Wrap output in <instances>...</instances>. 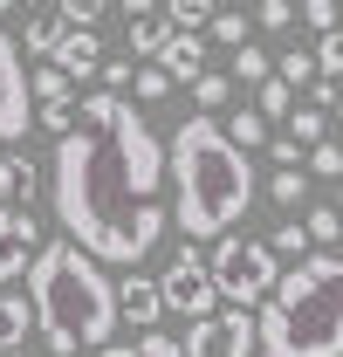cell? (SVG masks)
Returning <instances> with one entry per match:
<instances>
[{
	"label": "cell",
	"mask_w": 343,
	"mask_h": 357,
	"mask_svg": "<svg viewBox=\"0 0 343 357\" xmlns=\"http://www.w3.org/2000/svg\"><path fill=\"white\" fill-rule=\"evenodd\" d=\"M76 117H83V131L55 137V158H48L55 220L69 234V248H83L89 261L137 275V261L165 241V220H172L158 206L172 158L151 137V124L130 110V96L96 89V96H83Z\"/></svg>",
	"instance_id": "1"
},
{
	"label": "cell",
	"mask_w": 343,
	"mask_h": 357,
	"mask_svg": "<svg viewBox=\"0 0 343 357\" xmlns=\"http://www.w3.org/2000/svg\"><path fill=\"white\" fill-rule=\"evenodd\" d=\"M165 158H172V185H178L172 220L185 227V241H206V234L227 241V227L254 206V165H247V151L227 137L220 117H185L178 137L165 144Z\"/></svg>",
	"instance_id": "2"
},
{
	"label": "cell",
	"mask_w": 343,
	"mask_h": 357,
	"mask_svg": "<svg viewBox=\"0 0 343 357\" xmlns=\"http://www.w3.org/2000/svg\"><path fill=\"white\" fill-rule=\"evenodd\" d=\"M28 303H35V330L48 337L55 357L110 351L117 344V282L103 275V261H89L83 248H69V241H48L35 255Z\"/></svg>",
	"instance_id": "3"
},
{
	"label": "cell",
	"mask_w": 343,
	"mask_h": 357,
	"mask_svg": "<svg viewBox=\"0 0 343 357\" xmlns=\"http://www.w3.org/2000/svg\"><path fill=\"white\" fill-rule=\"evenodd\" d=\"M261 357H343V255H309L282 268L261 303Z\"/></svg>",
	"instance_id": "4"
},
{
	"label": "cell",
	"mask_w": 343,
	"mask_h": 357,
	"mask_svg": "<svg viewBox=\"0 0 343 357\" xmlns=\"http://www.w3.org/2000/svg\"><path fill=\"white\" fill-rule=\"evenodd\" d=\"M206 268H213V289H220V303H227V310H254V303L275 296V282H282L275 248L254 241V234H227V241H213Z\"/></svg>",
	"instance_id": "5"
},
{
	"label": "cell",
	"mask_w": 343,
	"mask_h": 357,
	"mask_svg": "<svg viewBox=\"0 0 343 357\" xmlns=\"http://www.w3.org/2000/svg\"><path fill=\"white\" fill-rule=\"evenodd\" d=\"M158 296H165V310H178L185 323H206V316H220V289H213V268H206V255L185 241L178 255H172V268L158 275Z\"/></svg>",
	"instance_id": "6"
},
{
	"label": "cell",
	"mask_w": 343,
	"mask_h": 357,
	"mask_svg": "<svg viewBox=\"0 0 343 357\" xmlns=\"http://www.w3.org/2000/svg\"><path fill=\"white\" fill-rule=\"evenodd\" d=\"M185 357H261V316L254 310H220L185 330Z\"/></svg>",
	"instance_id": "7"
},
{
	"label": "cell",
	"mask_w": 343,
	"mask_h": 357,
	"mask_svg": "<svg viewBox=\"0 0 343 357\" xmlns=\"http://www.w3.org/2000/svg\"><path fill=\"white\" fill-rule=\"evenodd\" d=\"M28 124H35V89L21 69V42L0 28V137H21Z\"/></svg>",
	"instance_id": "8"
},
{
	"label": "cell",
	"mask_w": 343,
	"mask_h": 357,
	"mask_svg": "<svg viewBox=\"0 0 343 357\" xmlns=\"http://www.w3.org/2000/svg\"><path fill=\"white\" fill-rule=\"evenodd\" d=\"M35 255H42V227L28 220V213H7V206H0V289L21 282V275L35 268Z\"/></svg>",
	"instance_id": "9"
},
{
	"label": "cell",
	"mask_w": 343,
	"mask_h": 357,
	"mask_svg": "<svg viewBox=\"0 0 343 357\" xmlns=\"http://www.w3.org/2000/svg\"><path fill=\"white\" fill-rule=\"evenodd\" d=\"M124 14H130V55H151V62H158V55L178 42V28H172V14L158 0H130Z\"/></svg>",
	"instance_id": "10"
},
{
	"label": "cell",
	"mask_w": 343,
	"mask_h": 357,
	"mask_svg": "<svg viewBox=\"0 0 343 357\" xmlns=\"http://www.w3.org/2000/svg\"><path fill=\"white\" fill-rule=\"evenodd\" d=\"M117 316H124V323H137V330L151 337V323L165 316V296H158V282H151V275H124V282H117Z\"/></svg>",
	"instance_id": "11"
},
{
	"label": "cell",
	"mask_w": 343,
	"mask_h": 357,
	"mask_svg": "<svg viewBox=\"0 0 343 357\" xmlns=\"http://www.w3.org/2000/svg\"><path fill=\"white\" fill-rule=\"evenodd\" d=\"M55 69H62L69 83L96 76V69H103V42H96L89 28H69V35H62V48H55Z\"/></svg>",
	"instance_id": "12"
},
{
	"label": "cell",
	"mask_w": 343,
	"mask_h": 357,
	"mask_svg": "<svg viewBox=\"0 0 343 357\" xmlns=\"http://www.w3.org/2000/svg\"><path fill=\"white\" fill-rule=\"evenodd\" d=\"M62 35H69L62 7H28V21H21V48H28V55H48V62H55Z\"/></svg>",
	"instance_id": "13"
},
{
	"label": "cell",
	"mask_w": 343,
	"mask_h": 357,
	"mask_svg": "<svg viewBox=\"0 0 343 357\" xmlns=\"http://www.w3.org/2000/svg\"><path fill=\"white\" fill-rule=\"evenodd\" d=\"M151 69H165L172 83H199V76H206V35H178Z\"/></svg>",
	"instance_id": "14"
},
{
	"label": "cell",
	"mask_w": 343,
	"mask_h": 357,
	"mask_svg": "<svg viewBox=\"0 0 343 357\" xmlns=\"http://www.w3.org/2000/svg\"><path fill=\"white\" fill-rule=\"evenodd\" d=\"M35 185H42V178H35V165H28V158H14V151H0V206H7V213H28V199H35Z\"/></svg>",
	"instance_id": "15"
},
{
	"label": "cell",
	"mask_w": 343,
	"mask_h": 357,
	"mask_svg": "<svg viewBox=\"0 0 343 357\" xmlns=\"http://www.w3.org/2000/svg\"><path fill=\"white\" fill-rule=\"evenodd\" d=\"M28 330H35V303L21 289H0V351H21Z\"/></svg>",
	"instance_id": "16"
},
{
	"label": "cell",
	"mask_w": 343,
	"mask_h": 357,
	"mask_svg": "<svg viewBox=\"0 0 343 357\" xmlns=\"http://www.w3.org/2000/svg\"><path fill=\"white\" fill-rule=\"evenodd\" d=\"M268 248H275V261H289V268H302L309 255H316V241L302 234V220H282L275 234H268Z\"/></svg>",
	"instance_id": "17"
},
{
	"label": "cell",
	"mask_w": 343,
	"mask_h": 357,
	"mask_svg": "<svg viewBox=\"0 0 343 357\" xmlns=\"http://www.w3.org/2000/svg\"><path fill=\"white\" fill-rule=\"evenodd\" d=\"M165 14H172V28H178V35H206L220 7H213V0H172Z\"/></svg>",
	"instance_id": "18"
},
{
	"label": "cell",
	"mask_w": 343,
	"mask_h": 357,
	"mask_svg": "<svg viewBox=\"0 0 343 357\" xmlns=\"http://www.w3.org/2000/svg\"><path fill=\"white\" fill-rule=\"evenodd\" d=\"M28 89H35V110H42V103H69V76H62V69H55V62H42V69H28Z\"/></svg>",
	"instance_id": "19"
},
{
	"label": "cell",
	"mask_w": 343,
	"mask_h": 357,
	"mask_svg": "<svg viewBox=\"0 0 343 357\" xmlns=\"http://www.w3.org/2000/svg\"><path fill=\"white\" fill-rule=\"evenodd\" d=\"M247 28H254V14H241V7H220L206 35H213V42H227L234 55H241V48H247Z\"/></svg>",
	"instance_id": "20"
},
{
	"label": "cell",
	"mask_w": 343,
	"mask_h": 357,
	"mask_svg": "<svg viewBox=\"0 0 343 357\" xmlns=\"http://www.w3.org/2000/svg\"><path fill=\"white\" fill-rule=\"evenodd\" d=\"M227 96H234V76H227V69H206V76L192 83V103H199V117H213Z\"/></svg>",
	"instance_id": "21"
},
{
	"label": "cell",
	"mask_w": 343,
	"mask_h": 357,
	"mask_svg": "<svg viewBox=\"0 0 343 357\" xmlns=\"http://www.w3.org/2000/svg\"><path fill=\"white\" fill-rule=\"evenodd\" d=\"M261 117H268V124H282V117H296V89L282 83V76H268V83H261V103H254Z\"/></svg>",
	"instance_id": "22"
},
{
	"label": "cell",
	"mask_w": 343,
	"mask_h": 357,
	"mask_svg": "<svg viewBox=\"0 0 343 357\" xmlns=\"http://www.w3.org/2000/svg\"><path fill=\"white\" fill-rule=\"evenodd\" d=\"M227 137H234V144H241V151H254V144H268V117H261V110H241V117H227Z\"/></svg>",
	"instance_id": "23"
},
{
	"label": "cell",
	"mask_w": 343,
	"mask_h": 357,
	"mask_svg": "<svg viewBox=\"0 0 343 357\" xmlns=\"http://www.w3.org/2000/svg\"><path fill=\"white\" fill-rule=\"evenodd\" d=\"M227 76H234V83H268V76H275V62H268V55H261V48L254 42H247V48H241V55H234V69H227Z\"/></svg>",
	"instance_id": "24"
},
{
	"label": "cell",
	"mask_w": 343,
	"mask_h": 357,
	"mask_svg": "<svg viewBox=\"0 0 343 357\" xmlns=\"http://www.w3.org/2000/svg\"><path fill=\"white\" fill-rule=\"evenodd\" d=\"M275 76H282L289 89H309L316 83V55H309V48H289V55L275 62Z\"/></svg>",
	"instance_id": "25"
},
{
	"label": "cell",
	"mask_w": 343,
	"mask_h": 357,
	"mask_svg": "<svg viewBox=\"0 0 343 357\" xmlns=\"http://www.w3.org/2000/svg\"><path fill=\"white\" fill-rule=\"evenodd\" d=\"M302 234H309L316 248H330V241H343V213L337 206H316V213H302Z\"/></svg>",
	"instance_id": "26"
},
{
	"label": "cell",
	"mask_w": 343,
	"mask_h": 357,
	"mask_svg": "<svg viewBox=\"0 0 343 357\" xmlns=\"http://www.w3.org/2000/svg\"><path fill=\"white\" fill-rule=\"evenodd\" d=\"M268 199H275V206H289V213H296L302 199H309V178H302V172H275V178H268Z\"/></svg>",
	"instance_id": "27"
},
{
	"label": "cell",
	"mask_w": 343,
	"mask_h": 357,
	"mask_svg": "<svg viewBox=\"0 0 343 357\" xmlns=\"http://www.w3.org/2000/svg\"><path fill=\"white\" fill-rule=\"evenodd\" d=\"M296 14L316 28V35H337V28H343V7H337V0H302Z\"/></svg>",
	"instance_id": "28"
},
{
	"label": "cell",
	"mask_w": 343,
	"mask_h": 357,
	"mask_svg": "<svg viewBox=\"0 0 343 357\" xmlns=\"http://www.w3.org/2000/svg\"><path fill=\"white\" fill-rule=\"evenodd\" d=\"M289 137H296L302 151H316V144H323V110H296V117H289Z\"/></svg>",
	"instance_id": "29"
},
{
	"label": "cell",
	"mask_w": 343,
	"mask_h": 357,
	"mask_svg": "<svg viewBox=\"0 0 343 357\" xmlns=\"http://www.w3.org/2000/svg\"><path fill=\"white\" fill-rule=\"evenodd\" d=\"M268 158H275V172H302V158H309V151L282 131V137H268Z\"/></svg>",
	"instance_id": "30"
},
{
	"label": "cell",
	"mask_w": 343,
	"mask_h": 357,
	"mask_svg": "<svg viewBox=\"0 0 343 357\" xmlns=\"http://www.w3.org/2000/svg\"><path fill=\"white\" fill-rule=\"evenodd\" d=\"M302 165H309V172H323V178H343V144H330V137H323Z\"/></svg>",
	"instance_id": "31"
},
{
	"label": "cell",
	"mask_w": 343,
	"mask_h": 357,
	"mask_svg": "<svg viewBox=\"0 0 343 357\" xmlns=\"http://www.w3.org/2000/svg\"><path fill=\"white\" fill-rule=\"evenodd\" d=\"M337 69H343V28L316 42V76H330V83H337Z\"/></svg>",
	"instance_id": "32"
},
{
	"label": "cell",
	"mask_w": 343,
	"mask_h": 357,
	"mask_svg": "<svg viewBox=\"0 0 343 357\" xmlns=\"http://www.w3.org/2000/svg\"><path fill=\"white\" fill-rule=\"evenodd\" d=\"M254 28H275V35L296 28V7H289V0H261V7H254Z\"/></svg>",
	"instance_id": "33"
},
{
	"label": "cell",
	"mask_w": 343,
	"mask_h": 357,
	"mask_svg": "<svg viewBox=\"0 0 343 357\" xmlns=\"http://www.w3.org/2000/svg\"><path fill=\"white\" fill-rule=\"evenodd\" d=\"M103 14H110L103 0H69V7H62V21H69V28H89V35H96V21H103Z\"/></svg>",
	"instance_id": "34"
},
{
	"label": "cell",
	"mask_w": 343,
	"mask_h": 357,
	"mask_svg": "<svg viewBox=\"0 0 343 357\" xmlns=\"http://www.w3.org/2000/svg\"><path fill=\"white\" fill-rule=\"evenodd\" d=\"M165 89H172V76H165V69H137V83H130V96H137V103H158Z\"/></svg>",
	"instance_id": "35"
},
{
	"label": "cell",
	"mask_w": 343,
	"mask_h": 357,
	"mask_svg": "<svg viewBox=\"0 0 343 357\" xmlns=\"http://www.w3.org/2000/svg\"><path fill=\"white\" fill-rule=\"evenodd\" d=\"M96 76H103V89H110V96H124V89L137 83V69H130V55H124V62H110V55H103V69H96Z\"/></svg>",
	"instance_id": "36"
},
{
	"label": "cell",
	"mask_w": 343,
	"mask_h": 357,
	"mask_svg": "<svg viewBox=\"0 0 343 357\" xmlns=\"http://www.w3.org/2000/svg\"><path fill=\"white\" fill-rule=\"evenodd\" d=\"M76 110H83V103H42V110H35V124H42V131H62V137H69V117H76Z\"/></svg>",
	"instance_id": "37"
},
{
	"label": "cell",
	"mask_w": 343,
	"mask_h": 357,
	"mask_svg": "<svg viewBox=\"0 0 343 357\" xmlns=\"http://www.w3.org/2000/svg\"><path fill=\"white\" fill-rule=\"evenodd\" d=\"M137 357H185V344H178V337H165V330H151V337L137 344Z\"/></svg>",
	"instance_id": "38"
},
{
	"label": "cell",
	"mask_w": 343,
	"mask_h": 357,
	"mask_svg": "<svg viewBox=\"0 0 343 357\" xmlns=\"http://www.w3.org/2000/svg\"><path fill=\"white\" fill-rule=\"evenodd\" d=\"M343 89L330 83V76H316V83H309V110H330V103H337Z\"/></svg>",
	"instance_id": "39"
},
{
	"label": "cell",
	"mask_w": 343,
	"mask_h": 357,
	"mask_svg": "<svg viewBox=\"0 0 343 357\" xmlns=\"http://www.w3.org/2000/svg\"><path fill=\"white\" fill-rule=\"evenodd\" d=\"M96 357H137V344H110V351H96Z\"/></svg>",
	"instance_id": "40"
},
{
	"label": "cell",
	"mask_w": 343,
	"mask_h": 357,
	"mask_svg": "<svg viewBox=\"0 0 343 357\" xmlns=\"http://www.w3.org/2000/svg\"><path fill=\"white\" fill-rule=\"evenodd\" d=\"M337 213H343V178H337Z\"/></svg>",
	"instance_id": "41"
},
{
	"label": "cell",
	"mask_w": 343,
	"mask_h": 357,
	"mask_svg": "<svg viewBox=\"0 0 343 357\" xmlns=\"http://www.w3.org/2000/svg\"><path fill=\"white\" fill-rule=\"evenodd\" d=\"M0 357H28V351H0Z\"/></svg>",
	"instance_id": "42"
},
{
	"label": "cell",
	"mask_w": 343,
	"mask_h": 357,
	"mask_svg": "<svg viewBox=\"0 0 343 357\" xmlns=\"http://www.w3.org/2000/svg\"><path fill=\"white\" fill-rule=\"evenodd\" d=\"M337 117H343V96H337Z\"/></svg>",
	"instance_id": "43"
}]
</instances>
